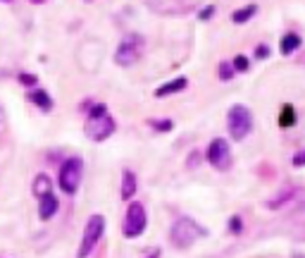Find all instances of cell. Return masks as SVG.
Returning <instances> with one entry per match:
<instances>
[{"mask_svg": "<svg viewBox=\"0 0 305 258\" xmlns=\"http://www.w3.org/2000/svg\"><path fill=\"white\" fill-rule=\"evenodd\" d=\"M115 129H117V124L110 117L105 103H93V105H88V120H86V127H84V132H86L88 139H93V141H105V139H110V136L115 134Z\"/></svg>", "mask_w": 305, "mask_h": 258, "instance_id": "6da1fadb", "label": "cell"}, {"mask_svg": "<svg viewBox=\"0 0 305 258\" xmlns=\"http://www.w3.org/2000/svg\"><path fill=\"white\" fill-rule=\"evenodd\" d=\"M205 234H208V230L200 227L193 217L181 215V217H176L172 222V227H170V242H172L174 249H181L184 251V249H191Z\"/></svg>", "mask_w": 305, "mask_h": 258, "instance_id": "7a4b0ae2", "label": "cell"}, {"mask_svg": "<svg viewBox=\"0 0 305 258\" xmlns=\"http://www.w3.org/2000/svg\"><path fill=\"white\" fill-rule=\"evenodd\" d=\"M81 179H84V158H79V155L67 158L65 163L60 165V177H57L60 189L65 191L67 196H74L81 187Z\"/></svg>", "mask_w": 305, "mask_h": 258, "instance_id": "3957f363", "label": "cell"}, {"mask_svg": "<svg viewBox=\"0 0 305 258\" xmlns=\"http://www.w3.org/2000/svg\"><path fill=\"white\" fill-rule=\"evenodd\" d=\"M226 129L234 141H243L253 132V115L246 105H231L226 112Z\"/></svg>", "mask_w": 305, "mask_h": 258, "instance_id": "277c9868", "label": "cell"}, {"mask_svg": "<svg viewBox=\"0 0 305 258\" xmlns=\"http://www.w3.org/2000/svg\"><path fill=\"white\" fill-rule=\"evenodd\" d=\"M103 234H105V217L100 215V213H93V215L86 220V227H84V237H81L77 258L91 256V251L95 249V244L103 239Z\"/></svg>", "mask_w": 305, "mask_h": 258, "instance_id": "5b68a950", "label": "cell"}, {"mask_svg": "<svg viewBox=\"0 0 305 258\" xmlns=\"http://www.w3.org/2000/svg\"><path fill=\"white\" fill-rule=\"evenodd\" d=\"M143 36L141 34H127L124 39L120 41L117 51H115V62L120 67H131L138 62L141 57V51H143Z\"/></svg>", "mask_w": 305, "mask_h": 258, "instance_id": "8992f818", "label": "cell"}, {"mask_svg": "<svg viewBox=\"0 0 305 258\" xmlns=\"http://www.w3.org/2000/svg\"><path fill=\"white\" fill-rule=\"evenodd\" d=\"M148 227V215H146V206L141 201H131L129 208H127V215H124V225H122V232L127 239H136L141 237L143 230Z\"/></svg>", "mask_w": 305, "mask_h": 258, "instance_id": "52a82bcc", "label": "cell"}, {"mask_svg": "<svg viewBox=\"0 0 305 258\" xmlns=\"http://www.w3.org/2000/svg\"><path fill=\"white\" fill-rule=\"evenodd\" d=\"M205 158H208V163L213 165L215 170H219V172H226V170L231 167V163H234V158H231V149H229V141L222 139V136L210 141Z\"/></svg>", "mask_w": 305, "mask_h": 258, "instance_id": "ba28073f", "label": "cell"}, {"mask_svg": "<svg viewBox=\"0 0 305 258\" xmlns=\"http://www.w3.org/2000/svg\"><path fill=\"white\" fill-rule=\"evenodd\" d=\"M148 7L160 14H186L191 10L186 0H148Z\"/></svg>", "mask_w": 305, "mask_h": 258, "instance_id": "9c48e42d", "label": "cell"}, {"mask_svg": "<svg viewBox=\"0 0 305 258\" xmlns=\"http://www.w3.org/2000/svg\"><path fill=\"white\" fill-rule=\"evenodd\" d=\"M53 182H50V177L45 175V172H41V175L34 177V184H31V191H34V196H39L41 199H45V196H50L53 194Z\"/></svg>", "mask_w": 305, "mask_h": 258, "instance_id": "30bf717a", "label": "cell"}, {"mask_svg": "<svg viewBox=\"0 0 305 258\" xmlns=\"http://www.w3.org/2000/svg\"><path fill=\"white\" fill-rule=\"evenodd\" d=\"M186 86H188V79H186V77H176V79H172V82L158 86V89H155V96H158V98H162V96L179 94V91H184Z\"/></svg>", "mask_w": 305, "mask_h": 258, "instance_id": "8fae6325", "label": "cell"}, {"mask_svg": "<svg viewBox=\"0 0 305 258\" xmlns=\"http://www.w3.org/2000/svg\"><path fill=\"white\" fill-rule=\"evenodd\" d=\"M57 208H60V201H57V196H45V199H41L39 201V217L41 220H50V217L57 213Z\"/></svg>", "mask_w": 305, "mask_h": 258, "instance_id": "7c38bea8", "label": "cell"}, {"mask_svg": "<svg viewBox=\"0 0 305 258\" xmlns=\"http://www.w3.org/2000/svg\"><path fill=\"white\" fill-rule=\"evenodd\" d=\"M301 36L296 34V31H289V34H284L281 36V43H279V53L281 55H291V53H296L298 48H301Z\"/></svg>", "mask_w": 305, "mask_h": 258, "instance_id": "4fadbf2b", "label": "cell"}, {"mask_svg": "<svg viewBox=\"0 0 305 258\" xmlns=\"http://www.w3.org/2000/svg\"><path fill=\"white\" fill-rule=\"evenodd\" d=\"M136 189H138V184H136V175H133L131 170H124L122 172V199H133L136 196Z\"/></svg>", "mask_w": 305, "mask_h": 258, "instance_id": "5bb4252c", "label": "cell"}, {"mask_svg": "<svg viewBox=\"0 0 305 258\" xmlns=\"http://www.w3.org/2000/svg\"><path fill=\"white\" fill-rule=\"evenodd\" d=\"M27 101H31L34 105H39L41 110H53V98L45 94V91H41V89H36V91H31V94H27Z\"/></svg>", "mask_w": 305, "mask_h": 258, "instance_id": "9a60e30c", "label": "cell"}, {"mask_svg": "<svg viewBox=\"0 0 305 258\" xmlns=\"http://www.w3.org/2000/svg\"><path fill=\"white\" fill-rule=\"evenodd\" d=\"M255 14H258V5H248V7L234 10V12H231V22H234V24H246V22H251Z\"/></svg>", "mask_w": 305, "mask_h": 258, "instance_id": "2e32d148", "label": "cell"}, {"mask_svg": "<svg viewBox=\"0 0 305 258\" xmlns=\"http://www.w3.org/2000/svg\"><path fill=\"white\" fill-rule=\"evenodd\" d=\"M296 124V108H293L291 103H286L281 112H279V127H284V129H289Z\"/></svg>", "mask_w": 305, "mask_h": 258, "instance_id": "e0dca14e", "label": "cell"}, {"mask_svg": "<svg viewBox=\"0 0 305 258\" xmlns=\"http://www.w3.org/2000/svg\"><path fill=\"white\" fill-rule=\"evenodd\" d=\"M293 196H296V191H293V189H284V191H281V194L277 196V199L267 201V208H269V210H274V208H281L284 204L293 201Z\"/></svg>", "mask_w": 305, "mask_h": 258, "instance_id": "ac0fdd59", "label": "cell"}, {"mask_svg": "<svg viewBox=\"0 0 305 258\" xmlns=\"http://www.w3.org/2000/svg\"><path fill=\"white\" fill-rule=\"evenodd\" d=\"M148 124H150L155 132H170V129L174 127V122H172V120H167V117H162V120H158V117H150V120H148Z\"/></svg>", "mask_w": 305, "mask_h": 258, "instance_id": "d6986e66", "label": "cell"}, {"mask_svg": "<svg viewBox=\"0 0 305 258\" xmlns=\"http://www.w3.org/2000/svg\"><path fill=\"white\" fill-rule=\"evenodd\" d=\"M217 74H219V79H222V82H229V79L234 77V65H231V62H219Z\"/></svg>", "mask_w": 305, "mask_h": 258, "instance_id": "ffe728a7", "label": "cell"}, {"mask_svg": "<svg viewBox=\"0 0 305 258\" xmlns=\"http://www.w3.org/2000/svg\"><path fill=\"white\" fill-rule=\"evenodd\" d=\"M231 65H234V72H248V67H251V62H248L246 55H236L231 60Z\"/></svg>", "mask_w": 305, "mask_h": 258, "instance_id": "44dd1931", "label": "cell"}, {"mask_svg": "<svg viewBox=\"0 0 305 258\" xmlns=\"http://www.w3.org/2000/svg\"><path fill=\"white\" fill-rule=\"evenodd\" d=\"M200 160H203V153H200L198 149L191 151V153H188V160H186V167H188V170H196Z\"/></svg>", "mask_w": 305, "mask_h": 258, "instance_id": "7402d4cb", "label": "cell"}, {"mask_svg": "<svg viewBox=\"0 0 305 258\" xmlns=\"http://www.w3.org/2000/svg\"><path fill=\"white\" fill-rule=\"evenodd\" d=\"M241 230H243V220H241V215H231L229 217V232H231V234H241Z\"/></svg>", "mask_w": 305, "mask_h": 258, "instance_id": "603a6c76", "label": "cell"}, {"mask_svg": "<svg viewBox=\"0 0 305 258\" xmlns=\"http://www.w3.org/2000/svg\"><path fill=\"white\" fill-rule=\"evenodd\" d=\"M19 82L24 84V86H36L39 79H36V74H27V72H24V74H19Z\"/></svg>", "mask_w": 305, "mask_h": 258, "instance_id": "cb8c5ba5", "label": "cell"}, {"mask_svg": "<svg viewBox=\"0 0 305 258\" xmlns=\"http://www.w3.org/2000/svg\"><path fill=\"white\" fill-rule=\"evenodd\" d=\"M267 55H269V48H267V46H258V48H255V57H258V60H265Z\"/></svg>", "mask_w": 305, "mask_h": 258, "instance_id": "d4e9b609", "label": "cell"}, {"mask_svg": "<svg viewBox=\"0 0 305 258\" xmlns=\"http://www.w3.org/2000/svg\"><path fill=\"white\" fill-rule=\"evenodd\" d=\"M303 165H305V151H301V153L293 155V167H303Z\"/></svg>", "mask_w": 305, "mask_h": 258, "instance_id": "484cf974", "label": "cell"}, {"mask_svg": "<svg viewBox=\"0 0 305 258\" xmlns=\"http://www.w3.org/2000/svg\"><path fill=\"white\" fill-rule=\"evenodd\" d=\"M213 12H215V5H208V7H205V10H200V19H210V17H213Z\"/></svg>", "mask_w": 305, "mask_h": 258, "instance_id": "4316f807", "label": "cell"}, {"mask_svg": "<svg viewBox=\"0 0 305 258\" xmlns=\"http://www.w3.org/2000/svg\"><path fill=\"white\" fill-rule=\"evenodd\" d=\"M160 254H162V251H160V249H153V251H150V254H148V258H160Z\"/></svg>", "mask_w": 305, "mask_h": 258, "instance_id": "83f0119b", "label": "cell"}, {"mask_svg": "<svg viewBox=\"0 0 305 258\" xmlns=\"http://www.w3.org/2000/svg\"><path fill=\"white\" fill-rule=\"evenodd\" d=\"M31 2H43V0H31Z\"/></svg>", "mask_w": 305, "mask_h": 258, "instance_id": "f1b7e54d", "label": "cell"}, {"mask_svg": "<svg viewBox=\"0 0 305 258\" xmlns=\"http://www.w3.org/2000/svg\"><path fill=\"white\" fill-rule=\"evenodd\" d=\"M2 2H10V0H2Z\"/></svg>", "mask_w": 305, "mask_h": 258, "instance_id": "f546056e", "label": "cell"}]
</instances>
